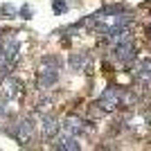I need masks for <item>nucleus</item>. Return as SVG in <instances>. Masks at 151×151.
Listing matches in <instances>:
<instances>
[{
    "label": "nucleus",
    "instance_id": "obj_4",
    "mask_svg": "<svg viewBox=\"0 0 151 151\" xmlns=\"http://www.w3.org/2000/svg\"><path fill=\"white\" fill-rule=\"evenodd\" d=\"M61 131H63V133H70V135H77V138H79V135H83L86 131H93V122L70 115V117H65V120L61 122Z\"/></svg>",
    "mask_w": 151,
    "mask_h": 151
},
{
    "label": "nucleus",
    "instance_id": "obj_6",
    "mask_svg": "<svg viewBox=\"0 0 151 151\" xmlns=\"http://www.w3.org/2000/svg\"><path fill=\"white\" fill-rule=\"evenodd\" d=\"M59 70H61V68H57V65H47V63H43V68L38 70V77H36L38 88L47 90V88H52V86H57V83H59Z\"/></svg>",
    "mask_w": 151,
    "mask_h": 151
},
{
    "label": "nucleus",
    "instance_id": "obj_2",
    "mask_svg": "<svg viewBox=\"0 0 151 151\" xmlns=\"http://www.w3.org/2000/svg\"><path fill=\"white\" fill-rule=\"evenodd\" d=\"M25 95V83L20 81V79H16V77H12V75H7V77H2L0 79V97L5 101H16V99H20Z\"/></svg>",
    "mask_w": 151,
    "mask_h": 151
},
{
    "label": "nucleus",
    "instance_id": "obj_13",
    "mask_svg": "<svg viewBox=\"0 0 151 151\" xmlns=\"http://www.w3.org/2000/svg\"><path fill=\"white\" fill-rule=\"evenodd\" d=\"M18 16H20V18H25V20H29L32 16H34V9H32L29 5H23V7H20V12H18Z\"/></svg>",
    "mask_w": 151,
    "mask_h": 151
},
{
    "label": "nucleus",
    "instance_id": "obj_1",
    "mask_svg": "<svg viewBox=\"0 0 151 151\" xmlns=\"http://www.w3.org/2000/svg\"><path fill=\"white\" fill-rule=\"evenodd\" d=\"M34 129H36L34 117H32V115H25V117H20V120L14 122V124L7 129V133H9V135H12L18 145H27V142H32Z\"/></svg>",
    "mask_w": 151,
    "mask_h": 151
},
{
    "label": "nucleus",
    "instance_id": "obj_9",
    "mask_svg": "<svg viewBox=\"0 0 151 151\" xmlns=\"http://www.w3.org/2000/svg\"><path fill=\"white\" fill-rule=\"evenodd\" d=\"M57 142H54V149H68V151H79L81 149V145H79V140H77V135H70V133H63L59 138H54Z\"/></svg>",
    "mask_w": 151,
    "mask_h": 151
},
{
    "label": "nucleus",
    "instance_id": "obj_12",
    "mask_svg": "<svg viewBox=\"0 0 151 151\" xmlns=\"http://www.w3.org/2000/svg\"><path fill=\"white\" fill-rule=\"evenodd\" d=\"M68 9H70V5L65 0H52V12H54V16H63Z\"/></svg>",
    "mask_w": 151,
    "mask_h": 151
},
{
    "label": "nucleus",
    "instance_id": "obj_3",
    "mask_svg": "<svg viewBox=\"0 0 151 151\" xmlns=\"http://www.w3.org/2000/svg\"><path fill=\"white\" fill-rule=\"evenodd\" d=\"M97 106L101 108V113H113L122 106V88L117 86H108L104 93L99 95V99L95 101Z\"/></svg>",
    "mask_w": 151,
    "mask_h": 151
},
{
    "label": "nucleus",
    "instance_id": "obj_7",
    "mask_svg": "<svg viewBox=\"0 0 151 151\" xmlns=\"http://www.w3.org/2000/svg\"><path fill=\"white\" fill-rule=\"evenodd\" d=\"M68 65L72 72H88L90 65H93V59H90L88 52H72L68 57Z\"/></svg>",
    "mask_w": 151,
    "mask_h": 151
},
{
    "label": "nucleus",
    "instance_id": "obj_10",
    "mask_svg": "<svg viewBox=\"0 0 151 151\" xmlns=\"http://www.w3.org/2000/svg\"><path fill=\"white\" fill-rule=\"evenodd\" d=\"M135 79H138L142 86L151 83V59H140L135 63Z\"/></svg>",
    "mask_w": 151,
    "mask_h": 151
},
{
    "label": "nucleus",
    "instance_id": "obj_8",
    "mask_svg": "<svg viewBox=\"0 0 151 151\" xmlns=\"http://www.w3.org/2000/svg\"><path fill=\"white\" fill-rule=\"evenodd\" d=\"M41 131H43L45 140H54L59 135V131H61V122L52 113H43V117H41Z\"/></svg>",
    "mask_w": 151,
    "mask_h": 151
},
{
    "label": "nucleus",
    "instance_id": "obj_5",
    "mask_svg": "<svg viewBox=\"0 0 151 151\" xmlns=\"http://www.w3.org/2000/svg\"><path fill=\"white\" fill-rule=\"evenodd\" d=\"M113 57L117 59L120 63H124V65H131V63L138 59V47H135L133 41L117 43V45H113Z\"/></svg>",
    "mask_w": 151,
    "mask_h": 151
},
{
    "label": "nucleus",
    "instance_id": "obj_11",
    "mask_svg": "<svg viewBox=\"0 0 151 151\" xmlns=\"http://www.w3.org/2000/svg\"><path fill=\"white\" fill-rule=\"evenodd\" d=\"M18 16V12H16V7L12 5V2H2L0 5V18H5V20H12Z\"/></svg>",
    "mask_w": 151,
    "mask_h": 151
}]
</instances>
